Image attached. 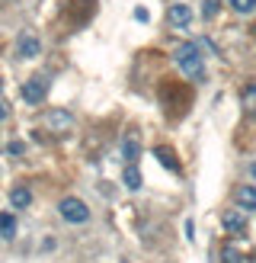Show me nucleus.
Returning a JSON list of instances; mask_svg holds the SVG:
<instances>
[{
    "instance_id": "nucleus-1",
    "label": "nucleus",
    "mask_w": 256,
    "mask_h": 263,
    "mask_svg": "<svg viewBox=\"0 0 256 263\" xmlns=\"http://www.w3.org/2000/svg\"><path fill=\"white\" fill-rule=\"evenodd\" d=\"M173 61H176V68L183 71L189 81H202L205 77V64H202V51L196 42H186V45H179L173 51Z\"/></svg>"
},
{
    "instance_id": "nucleus-2",
    "label": "nucleus",
    "mask_w": 256,
    "mask_h": 263,
    "mask_svg": "<svg viewBox=\"0 0 256 263\" xmlns=\"http://www.w3.org/2000/svg\"><path fill=\"white\" fill-rule=\"evenodd\" d=\"M58 212L64 221H71V225H83V221H90V209L83 199H77V196H64V199L58 202Z\"/></svg>"
},
{
    "instance_id": "nucleus-3",
    "label": "nucleus",
    "mask_w": 256,
    "mask_h": 263,
    "mask_svg": "<svg viewBox=\"0 0 256 263\" xmlns=\"http://www.w3.org/2000/svg\"><path fill=\"white\" fill-rule=\"evenodd\" d=\"M48 87H51L48 77H45V74H35V77H29V81L23 84V100L29 103V106H38V103H45Z\"/></svg>"
},
{
    "instance_id": "nucleus-4",
    "label": "nucleus",
    "mask_w": 256,
    "mask_h": 263,
    "mask_svg": "<svg viewBox=\"0 0 256 263\" xmlns=\"http://www.w3.org/2000/svg\"><path fill=\"white\" fill-rule=\"evenodd\" d=\"M221 225H224L227 234H243L247 231V212H243V209H227L221 215Z\"/></svg>"
},
{
    "instance_id": "nucleus-5",
    "label": "nucleus",
    "mask_w": 256,
    "mask_h": 263,
    "mask_svg": "<svg viewBox=\"0 0 256 263\" xmlns=\"http://www.w3.org/2000/svg\"><path fill=\"white\" fill-rule=\"evenodd\" d=\"M166 20H170L173 29H189V23H192V7H189V4H173L170 10H166Z\"/></svg>"
},
{
    "instance_id": "nucleus-6",
    "label": "nucleus",
    "mask_w": 256,
    "mask_h": 263,
    "mask_svg": "<svg viewBox=\"0 0 256 263\" xmlns=\"http://www.w3.org/2000/svg\"><path fill=\"white\" fill-rule=\"evenodd\" d=\"M45 122H48V128H55V132H68V128L74 125V116L64 112V109H51Z\"/></svg>"
},
{
    "instance_id": "nucleus-7",
    "label": "nucleus",
    "mask_w": 256,
    "mask_h": 263,
    "mask_svg": "<svg viewBox=\"0 0 256 263\" xmlns=\"http://www.w3.org/2000/svg\"><path fill=\"white\" fill-rule=\"evenodd\" d=\"M16 51H19V58H35L38 51H42V42H38L35 35H19Z\"/></svg>"
},
{
    "instance_id": "nucleus-8",
    "label": "nucleus",
    "mask_w": 256,
    "mask_h": 263,
    "mask_svg": "<svg viewBox=\"0 0 256 263\" xmlns=\"http://www.w3.org/2000/svg\"><path fill=\"white\" fill-rule=\"evenodd\" d=\"M10 205L13 209H29L32 205V190L23 186V183H19V186H13L10 190Z\"/></svg>"
},
{
    "instance_id": "nucleus-9",
    "label": "nucleus",
    "mask_w": 256,
    "mask_h": 263,
    "mask_svg": "<svg viewBox=\"0 0 256 263\" xmlns=\"http://www.w3.org/2000/svg\"><path fill=\"white\" fill-rule=\"evenodd\" d=\"M237 209H243V212H253L256 209V186L253 183H247V186L237 190Z\"/></svg>"
},
{
    "instance_id": "nucleus-10",
    "label": "nucleus",
    "mask_w": 256,
    "mask_h": 263,
    "mask_svg": "<svg viewBox=\"0 0 256 263\" xmlns=\"http://www.w3.org/2000/svg\"><path fill=\"white\" fill-rule=\"evenodd\" d=\"M138 154H141V141H138L135 132H128V135L122 138V157H125L128 164H135V157H138Z\"/></svg>"
},
{
    "instance_id": "nucleus-11",
    "label": "nucleus",
    "mask_w": 256,
    "mask_h": 263,
    "mask_svg": "<svg viewBox=\"0 0 256 263\" xmlns=\"http://www.w3.org/2000/svg\"><path fill=\"white\" fill-rule=\"evenodd\" d=\"M0 238H7V241L16 238V218L10 212H0Z\"/></svg>"
},
{
    "instance_id": "nucleus-12",
    "label": "nucleus",
    "mask_w": 256,
    "mask_h": 263,
    "mask_svg": "<svg viewBox=\"0 0 256 263\" xmlns=\"http://www.w3.org/2000/svg\"><path fill=\"white\" fill-rule=\"evenodd\" d=\"M122 183H125L128 190H141V170H138L135 164H128L125 174H122Z\"/></svg>"
},
{
    "instance_id": "nucleus-13",
    "label": "nucleus",
    "mask_w": 256,
    "mask_h": 263,
    "mask_svg": "<svg viewBox=\"0 0 256 263\" xmlns=\"http://www.w3.org/2000/svg\"><path fill=\"white\" fill-rule=\"evenodd\" d=\"M243 109H247V116H253V119H256V84L243 87Z\"/></svg>"
},
{
    "instance_id": "nucleus-14",
    "label": "nucleus",
    "mask_w": 256,
    "mask_h": 263,
    "mask_svg": "<svg viewBox=\"0 0 256 263\" xmlns=\"http://www.w3.org/2000/svg\"><path fill=\"white\" fill-rule=\"evenodd\" d=\"M154 157H157V161H160L166 170H173V174L179 170V164H176V157H173V151H170V148H157V151H154Z\"/></svg>"
},
{
    "instance_id": "nucleus-15",
    "label": "nucleus",
    "mask_w": 256,
    "mask_h": 263,
    "mask_svg": "<svg viewBox=\"0 0 256 263\" xmlns=\"http://www.w3.org/2000/svg\"><path fill=\"white\" fill-rule=\"evenodd\" d=\"M230 10H234V13H243V16H247V13H253V10H256V0H230Z\"/></svg>"
},
{
    "instance_id": "nucleus-16",
    "label": "nucleus",
    "mask_w": 256,
    "mask_h": 263,
    "mask_svg": "<svg viewBox=\"0 0 256 263\" xmlns=\"http://www.w3.org/2000/svg\"><path fill=\"white\" fill-rule=\"evenodd\" d=\"M221 257H224V263H243V254L237 251V247H234V244H227Z\"/></svg>"
},
{
    "instance_id": "nucleus-17",
    "label": "nucleus",
    "mask_w": 256,
    "mask_h": 263,
    "mask_svg": "<svg viewBox=\"0 0 256 263\" xmlns=\"http://www.w3.org/2000/svg\"><path fill=\"white\" fill-rule=\"evenodd\" d=\"M215 13H218V0H205V7H202V16H205V20H211Z\"/></svg>"
},
{
    "instance_id": "nucleus-18",
    "label": "nucleus",
    "mask_w": 256,
    "mask_h": 263,
    "mask_svg": "<svg viewBox=\"0 0 256 263\" xmlns=\"http://www.w3.org/2000/svg\"><path fill=\"white\" fill-rule=\"evenodd\" d=\"M7 151H10V154H23V141H10Z\"/></svg>"
},
{
    "instance_id": "nucleus-19",
    "label": "nucleus",
    "mask_w": 256,
    "mask_h": 263,
    "mask_svg": "<svg viewBox=\"0 0 256 263\" xmlns=\"http://www.w3.org/2000/svg\"><path fill=\"white\" fill-rule=\"evenodd\" d=\"M7 119V106H4V103H0V122H4Z\"/></svg>"
},
{
    "instance_id": "nucleus-20",
    "label": "nucleus",
    "mask_w": 256,
    "mask_h": 263,
    "mask_svg": "<svg viewBox=\"0 0 256 263\" xmlns=\"http://www.w3.org/2000/svg\"><path fill=\"white\" fill-rule=\"evenodd\" d=\"M250 177H253V180H256V161H253V164H250Z\"/></svg>"
},
{
    "instance_id": "nucleus-21",
    "label": "nucleus",
    "mask_w": 256,
    "mask_h": 263,
    "mask_svg": "<svg viewBox=\"0 0 256 263\" xmlns=\"http://www.w3.org/2000/svg\"><path fill=\"white\" fill-rule=\"evenodd\" d=\"M0 90H4V81H0Z\"/></svg>"
}]
</instances>
